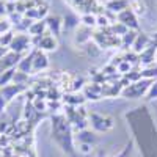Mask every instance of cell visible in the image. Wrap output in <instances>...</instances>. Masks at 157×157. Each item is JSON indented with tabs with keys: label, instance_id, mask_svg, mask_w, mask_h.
I'll return each mask as SVG.
<instances>
[{
	"label": "cell",
	"instance_id": "9",
	"mask_svg": "<svg viewBox=\"0 0 157 157\" xmlns=\"http://www.w3.org/2000/svg\"><path fill=\"white\" fill-rule=\"evenodd\" d=\"M11 30V22L8 17H0V35H3Z\"/></svg>",
	"mask_w": 157,
	"mask_h": 157
},
{
	"label": "cell",
	"instance_id": "10",
	"mask_svg": "<svg viewBox=\"0 0 157 157\" xmlns=\"http://www.w3.org/2000/svg\"><path fill=\"white\" fill-rule=\"evenodd\" d=\"M82 21H83L85 25H88V27H90V25H94V24H96V17H94V16H90V14L83 16Z\"/></svg>",
	"mask_w": 157,
	"mask_h": 157
},
{
	"label": "cell",
	"instance_id": "7",
	"mask_svg": "<svg viewBox=\"0 0 157 157\" xmlns=\"http://www.w3.org/2000/svg\"><path fill=\"white\" fill-rule=\"evenodd\" d=\"M44 27H46V22H35V24H32L29 32H30L32 36H39V35H43Z\"/></svg>",
	"mask_w": 157,
	"mask_h": 157
},
{
	"label": "cell",
	"instance_id": "3",
	"mask_svg": "<svg viewBox=\"0 0 157 157\" xmlns=\"http://www.w3.org/2000/svg\"><path fill=\"white\" fill-rule=\"evenodd\" d=\"M47 57L43 54V52H35V58H33V71H39L47 68Z\"/></svg>",
	"mask_w": 157,
	"mask_h": 157
},
{
	"label": "cell",
	"instance_id": "1",
	"mask_svg": "<svg viewBox=\"0 0 157 157\" xmlns=\"http://www.w3.org/2000/svg\"><path fill=\"white\" fill-rule=\"evenodd\" d=\"M19 61H21V54H16V52H11V50L6 52L3 58L0 60V74L8 69H13L16 64H19Z\"/></svg>",
	"mask_w": 157,
	"mask_h": 157
},
{
	"label": "cell",
	"instance_id": "12",
	"mask_svg": "<svg viewBox=\"0 0 157 157\" xmlns=\"http://www.w3.org/2000/svg\"><path fill=\"white\" fill-rule=\"evenodd\" d=\"M6 52H8V49H6V47H0V60L3 58V55L6 54Z\"/></svg>",
	"mask_w": 157,
	"mask_h": 157
},
{
	"label": "cell",
	"instance_id": "8",
	"mask_svg": "<svg viewBox=\"0 0 157 157\" xmlns=\"http://www.w3.org/2000/svg\"><path fill=\"white\" fill-rule=\"evenodd\" d=\"M13 38H14V33L10 30V32H6V33H3V35H0V43H2L3 47H10Z\"/></svg>",
	"mask_w": 157,
	"mask_h": 157
},
{
	"label": "cell",
	"instance_id": "6",
	"mask_svg": "<svg viewBox=\"0 0 157 157\" xmlns=\"http://www.w3.org/2000/svg\"><path fill=\"white\" fill-rule=\"evenodd\" d=\"M46 25L50 29V30H55V35H58L60 33V27H61V22H60V19L55 16V17H49L47 21H46Z\"/></svg>",
	"mask_w": 157,
	"mask_h": 157
},
{
	"label": "cell",
	"instance_id": "4",
	"mask_svg": "<svg viewBox=\"0 0 157 157\" xmlns=\"http://www.w3.org/2000/svg\"><path fill=\"white\" fill-rule=\"evenodd\" d=\"M38 47H41V49H44V50H54V49L57 47V41H55L52 36L44 35V36L41 38V43H39Z\"/></svg>",
	"mask_w": 157,
	"mask_h": 157
},
{
	"label": "cell",
	"instance_id": "5",
	"mask_svg": "<svg viewBox=\"0 0 157 157\" xmlns=\"http://www.w3.org/2000/svg\"><path fill=\"white\" fill-rule=\"evenodd\" d=\"M14 72H16L14 69H8V71H5V72L0 74V88H2V86H6L8 82L13 80V77H14Z\"/></svg>",
	"mask_w": 157,
	"mask_h": 157
},
{
	"label": "cell",
	"instance_id": "2",
	"mask_svg": "<svg viewBox=\"0 0 157 157\" xmlns=\"http://www.w3.org/2000/svg\"><path fill=\"white\" fill-rule=\"evenodd\" d=\"M29 46H30V36L29 35H16L10 44V50L16 52V54H22L24 50L29 49Z\"/></svg>",
	"mask_w": 157,
	"mask_h": 157
},
{
	"label": "cell",
	"instance_id": "11",
	"mask_svg": "<svg viewBox=\"0 0 157 157\" xmlns=\"http://www.w3.org/2000/svg\"><path fill=\"white\" fill-rule=\"evenodd\" d=\"M8 14L6 13V2L5 0H0V17H5Z\"/></svg>",
	"mask_w": 157,
	"mask_h": 157
}]
</instances>
